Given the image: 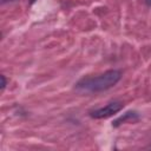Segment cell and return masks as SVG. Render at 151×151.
<instances>
[{
	"label": "cell",
	"mask_w": 151,
	"mask_h": 151,
	"mask_svg": "<svg viewBox=\"0 0 151 151\" xmlns=\"http://www.w3.org/2000/svg\"><path fill=\"white\" fill-rule=\"evenodd\" d=\"M123 107H124V104L122 101H111V103H109L107 105H105L100 109L91 111L90 116L94 119H105V118H109V117L116 114Z\"/></svg>",
	"instance_id": "7a4b0ae2"
},
{
	"label": "cell",
	"mask_w": 151,
	"mask_h": 151,
	"mask_svg": "<svg viewBox=\"0 0 151 151\" xmlns=\"http://www.w3.org/2000/svg\"><path fill=\"white\" fill-rule=\"evenodd\" d=\"M120 78H122V72L119 70H109L101 74L80 79L76 84V87L77 90L83 92H90V93L101 92L113 87L120 80Z\"/></svg>",
	"instance_id": "6da1fadb"
},
{
	"label": "cell",
	"mask_w": 151,
	"mask_h": 151,
	"mask_svg": "<svg viewBox=\"0 0 151 151\" xmlns=\"http://www.w3.org/2000/svg\"><path fill=\"white\" fill-rule=\"evenodd\" d=\"M139 114L136 112V111H129V112H126V113H124L123 116H120L119 118H117L114 122H113V126H119V125H122V124H124V123H136V122H138L139 120Z\"/></svg>",
	"instance_id": "3957f363"
},
{
	"label": "cell",
	"mask_w": 151,
	"mask_h": 151,
	"mask_svg": "<svg viewBox=\"0 0 151 151\" xmlns=\"http://www.w3.org/2000/svg\"><path fill=\"white\" fill-rule=\"evenodd\" d=\"M1 80H2V83H1V90H4L5 86H6V79H5V76H1Z\"/></svg>",
	"instance_id": "277c9868"
},
{
	"label": "cell",
	"mask_w": 151,
	"mask_h": 151,
	"mask_svg": "<svg viewBox=\"0 0 151 151\" xmlns=\"http://www.w3.org/2000/svg\"><path fill=\"white\" fill-rule=\"evenodd\" d=\"M146 4H147L150 7H151V0H146Z\"/></svg>",
	"instance_id": "5b68a950"
}]
</instances>
